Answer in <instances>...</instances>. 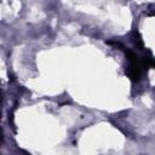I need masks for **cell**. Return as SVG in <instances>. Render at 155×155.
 I'll return each instance as SVG.
<instances>
[{
	"mask_svg": "<svg viewBox=\"0 0 155 155\" xmlns=\"http://www.w3.org/2000/svg\"><path fill=\"white\" fill-rule=\"evenodd\" d=\"M133 42H134V45H136L137 48H139V50H143L144 48V44H143L142 36H140V34H139L138 30H134L133 31Z\"/></svg>",
	"mask_w": 155,
	"mask_h": 155,
	"instance_id": "2",
	"label": "cell"
},
{
	"mask_svg": "<svg viewBox=\"0 0 155 155\" xmlns=\"http://www.w3.org/2000/svg\"><path fill=\"white\" fill-rule=\"evenodd\" d=\"M125 54L126 58L128 61V65L125 70L126 75L130 78L131 81L137 82L140 80L142 75L144 71H147V69L151 65L153 59L150 57H138L134 52L130 51V50H125Z\"/></svg>",
	"mask_w": 155,
	"mask_h": 155,
	"instance_id": "1",
	"label": "cell"
}]
</instances>
